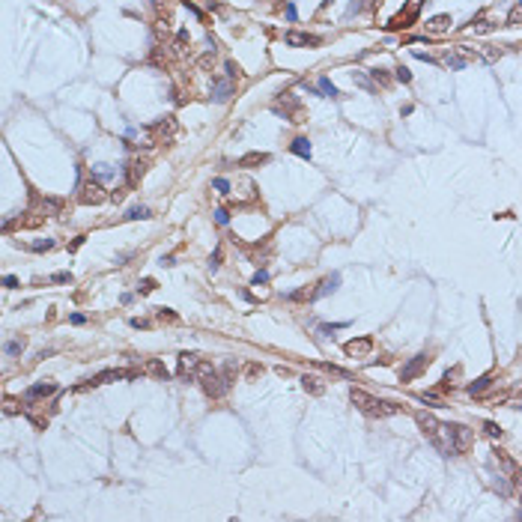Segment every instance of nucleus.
<instances>
[{"label":"nucleus","instance_id":"obj_1","mask_svg":"<svg viewBox=\"0 0 522 522\" xmlns=\"http://www.w3.org/2000/svg\"><path fill=\"white\" fill-rule=\"evenodd\" d=\"M272 111H275V114H280L284 120L304 122V120H301V111H298V96H296V93H280L278 99L272 102Z\"/></svg>","mask_w":522,"mask_h":522},{"label":"nucleus","instance_id":"obj_2","mask_svg":"<svg viewBox=\"0 0 522 522\" xmlns=\"http://www.w3.org/2000/svg\"><path fill=\"white\" fill-rule=\"evenodd\" d=\"M176 132H179L176 117H161V120H156L153 125H149V135H153L156 143H170V140L176 138Z\"/></svg>","mask_w":522,"mask_h":522},{"label":"nucleus","instance_id":"obj_3","mask_svg":"<svg viewBox=\"0 0 522 522\" xmlns=\"http://www.w3.org/2000/svg\"><path fill=\"white\" fill-rule=\"evenodd\" d=\"M448 436H451V448L453 453H466L474 442V436L466 424H448Z\"/></svg>","mask_w":522,"mask_h":522},{"label":"nucleus","instance_id":"obj_4","mask_svg":"<svg viewBox=\"0 0 522 522\" xmlns=\"http://www.w3.org/2000/svg\"><path fill=\"white\" fill-rule=\"evenodd\" d=\"M200 388L206 391L209 397H215V400H218V397H224L227 391H230L227 379L221 376V373H218V370H209L206 376H200Z\"/></svg>","mask_w":522,"mask_h":522},{"label":"nucleus","instance_id":"obj_5","mask_svg":"<svg viewBox=\"0 0 522 522\" xmlns=\"http://www.w3.org/2000/svg\"><path fill=\"white\" fill-rule=\"evenodd\" d=\"M104 197V188H102V182L99 179H90V182H81V194H78V200L84 203V206H99Z\"/></svg>","mask_w":522,"mask_h":522},{"label":"nucleus","instance_id":"obj_6","mask_svg":"<svg viewBox=\"0 0 522 522\" xmlns=\"http://www.w3.org/2000/svg\"><path fill=\"white\" fill-rule=\"evenodd\" d=\"M421 6H424V0H412V3L406 6V12H400V15H394L388 21V30H406V27H412V21L418 18Z\"/></svg>","mask_w":522,"mask_h":522},{"label":"nucleus","instance_id":"obj_7","mask_svg":"<svg viewBox=\"0 0 522 522\" xmlns=\"http://www.w3.org/2000/svg\"><path fill=\"white\" fill-rule=\"evenodd\" d=\"M430 361H433V358H430L427 352H418L415 358H412V361H409V364L400 370V382H412V379H418V376H421V373L430 367Z\"/></svg>","mask_w":522,"mask_h":522},{"label":"nucleus","instance_id":"obj_8","mask_svg":"<svg viewBox=\"0 0 522 522\" xmlns=\"http://www.w3.org/2000/svg\"><path fill=\"white\" fill-rule=\"evenodd\" d=\"M135 373L132 370H120V367H114V370H102L99 376H93L90 382L78 385V391H87V388H96V385H104V382H114V379H132Z\"/></svg>","mask_w":522,"mask_h":522},{"label":"nucleus","instance_id":"obj_9","mask_svg":"<svg viewBox=\"0 0 522 522\" xmlns=\"http://www.w3.org/2000/svg\"><path fill=\"white\" fill-rule=\"evenodd\" d=\"M343 349H346L349 358H370V352H373V337H370V334H364V337H352Z\"/></svg>","mask_w":522,"mask_h":522},{"label":"nucleus","instance_id":"obj_10","mask_svg":"<svg viewBox=\"0 0 522 522\" xmlns=\"http://www.w3.org/2000/svg\"><path fill=\"white\" fill-rule=\"evenodd\" d=\"M197 367H200V355L182 352V355H179V367H176V376H179V379H197Z\"/></svg>","mask_w":522,"mask_h":522},{"label":"nucleus","instance_id":"obj_11","mask_svg":"<svg viewBox=\"0 0 522 522\" xmlns=\"http://www.w3.org/2000/svg\"><path fill=\"white\" fill-rule=\"evenodd\" d=\"M233 90H236V81H230V78H212V99L218 104L230 102V96H233Z\"/></svg>","mask_w":522,"mask_h":522},{"label":"nucleus","instance_id":"obj_12","mask_svg":"<svg viewBox=\"0 0 522 522\" xmlns=\"http://www.w3.org/2000/svg\"><path fill=\"white\" fill-rule=\"evenodd\" d=\"M284 42L290 45V48H308V45H319L322 39L313 33H301V30H287L284 33Z\"/></svg>","mask_w":522,"mask_h":522},{"label":"nucleus","instance_id":"obj_13","mask_svg":"<svg viewBox=\"0 0 522 522\" xmlns=\"http://www.w3.org/2000/svg\"><path fill=\"white\" fill-rule=\"evenodd\" d=\"M51 394H57V385L54 382H36L33 388H27L24 403H36V400H42V397H51Z\"/></svg>","mask_w":522,"mask_h":522},{"label":"nucleus","instance_id":"obj_14","mask_svg":"<svg viewBox=\"0 0 522 522\" xmlns=\"http://www.w3.org/2000/svg\"><path fill=\"white\" fill-rule=\"evenodd\" d=\"M146 167H149V161H146V158H135V161L128 164V173H125V182H128V188H135L140 179L146 176Z\"/></svg>","mask_w":522,"mask_h":522},{"label":"nucleus","instance_id":"obj_15","mask_svg":"<svg viewBox=\"0 0 522 522\" xmlns=\"http://www.w3.org/2000/svg\"><path fill=\"white\" fill-rule=\"evenodd\" d=\"M349 400L355 403L364 415H370V409L376 406V397H373V394H367V391H361V388H349Z\"/></svg>","mask_w":522,"mask_h":522},{"label":"nucleus","instance_id":"obj_16","mask_svg":"<svg viewBox=\"0 0 522 522\" xmlns=\"http://www.w3.org/2000/svg\"><path fill=\"white\" fill-rule=\"evenodd\" d=\"M442 63H445L448 69L460 72V69H466L471 60H469V57H463V54H460V48H451V51H442Z\"/></svg>","mask_w":522,"mask_h":522},{"label":"nucleus","instance_id":"obj_17","mask_svg":"<svg viewBox=\"0 0 522 522\" xmlns=\"http://www.w3.org/2000/svg\"><path fill=\"white\" fill-rule=\"evenodd\" d=\"M337 287H340V275L334 272V275H329V278H322V280H319V287L313 290V298H325L329 293H334Z\"/></svg>","mask_w":522,"mask_h":522},{"label":"nucleus","instance_id":"obj_18","mask_svg":"<svg viewBox=\"0 0 522 522\" xmlns=\"http://www.w3.org/2000/svg\"><path fill=\"white\" fill-rule=\"evenodd\" d=\"M400 412V406L397 403H388V400H376V406L370 409V418H391Z\"/></svg>","mask_w":522,"mask_h":522},{"label":"nucleus","instance_id":"obj_19","mask_svg":"<svg viewBox=\"0 0 522 522\" xmlns=\"http://www.w3.org/2000/svg\"><path fill=\"white\" fill-rule=\"evenodd\" d=\"M301 388H304L308 394H316V397H319V394L325 391V382H322L319 376H313V373H308V376L301 379Z\"/></svg>","mask_w":522,"mask_h":522},{"label":"nucleus","instance_id":"obj_20","mask_svg":"<svg viewBox=\"0 0 522 522\" xmlns=\"http://www.w3.org/2000/svg\"><path fill=\"white\" fill-rule=\"evenodd\" d=\"M33 200L39 203V209H42L45 215H57V212L63 209V200H57V197H42V200H39V197H33Z\"/></svg>","mask_w":522,"mask_h":522},{"label":"nucleus","instance_id":"obj_21","mask_svg":"<svg viewBox=\"0 0 522 522\" xmlns=\"http://www.w3.org/2000/svg\"><path fill=\"white\" fill-rule=\"evenodd\" d=\"M266 161H269L266 153H248V156H242L236 164H239V167H257V164H266Z\"/></svg>","mask_w":522,"mask_h":522},{"label":"nucleus","instance_id":"obj_22","mask_svg":"<svg viewBox=\"0 0 522 522\" xmlns=\"http://www.w3.org/2000/svg\"><path fill=\"white\" fill-rule=\"evenodd\" d=\"M451 27V15H436L427 21V30H433V33H445Z\"/></svg>","mask_w":522,"mask_h":522},{"label":"nucleus","instance_id":"obj_23","mask_svg":"<svg viewBox=\"0 0 522 522\" xmlns=\"http://www.w3.org/2000/svg\"><path fill=\"white\" fill-rule=\"evenodd\" d=\"M146 218H153V209L149 206H132L125 212V221H146Z\"/></svg>","mask_w":522,"mask_h":522},{"label":"nucleus","instance_id":"obj_24","mask_svg":"<svg viewBox=\"0 0 522 522\" xmlns=\"http://www.w3.org/2000/svg\"><path fill=\"white\" fill-rule=\"evenodd\" d=\"M146 373H149V376H156V379H167V376H170V370L161 364V361H156V358H149V361H146Z\"/></svg>","mask_w":522,"mask_h":522},{"label":"nucleus","instance_id":"obj_25","mask_svg":"<svg viewBox=\"0 0 522 522\" xmlns=\"http://www.w3.org/2000/svg\"><path fill=\"white\" fill-rule=\"evenodd\" d=\"M290 149H293L298 158H311V140H308V138H296L293 143H290Z\"/></svg>","mask_w":522,"mask_h":522},{"label":"nucleus","instance_id":"obj_26","mask_svg":"<svg viewBox=\"0 0 522 522\" xmlns=\"http://www.w3.org/2000/svg\"><path fill=\"white\" fill-rule=\"evenodd\" d=\"M24 346H27L24 337H15V340H6V343H3V352H6L9 358H18V355L24 352Z\"/></svg>","mask_w":522,"mask_h":522},{"label":"nucleus","instance_id":"obj_27","mask_svg":"<svg viewBox=\"0 0 522 522\" xmlns=\"http://www.w3.org/2000/svg\"><path fill=\"white\" fill-rule=\"evenodd\" d=\"M492 379H495L492 373H484V376H477V379H474V382H471L466 391H469V394H481L484 388H489V385H492Z\"/></svg>","mask_w":522,"mask_h":522},{"label":"nucleus","instance_id":"obj_28","mask_svg":"<svg viewBox=\"0 0 522 522\" xmlns=\"http://www.w3.org/2000/svg\"><path fill=\"white\" fill-rule=\"evenodd\" d=\"M316 90H319L322 96H329V99H337V96H340V93H337V87L331 84L329 78H319V81H316Z\"/></svg>","mask_w":522,"mask_h":522},{"label":"nucleus","instance_id":"obj_29","mask_svg":"<svg viewBox=\"0 0 522 522\" xmlns=\"http://www.w3.org/2000/svg\"><path fill=\"white\" fill-rule=\"evenodd\" d=\"M93 173H96V179H114L117 170H114L111 164H96V167H93Z\"/></svg>","mask_w":522,"mask_h":522},{"label":"nucleus","instance_id":"obj_30","mask_svg":"<svg viewBox=\"0 0 522 522\" xmlns=\"http://www.w3.org/2000/svg\"><path fill=\"white\" fill-rule=\"evenodd\" d=\"M156 319H158V322H179V316H176L170 308H158V311H156Z\"/></svg>","mask_w":522,"mask_h":522},{"label":"nucleus","instance_id":"obj_31","mask_svg":"<svg viewBox=\"0 0 522 522\" xmlns=\"http://www.w3.org/2000/svg\"><path fill=\"white\" fill-rule=\"evenodd\" d=\"M27 248L36 251V254H42V251H51V248H54V239H36V242H30Z\"/></svg>","mask_w":522,"mask_h":522},{"label":"nucleus","instance_id":"obj_32","mask_svg":"<svg viewBox=\"0 0 522 522\" xmlns=\"http://www.w3.org/2000/svg\"><path fill=\"white\" fill-rule=\"evenodd\" d=\"M495 460L502 463V469H505V471H510V474L516 471V466H513V460H510V456H507L505 451H495Z\"/></svg>","mask_w":522,"mask_h":522},{"label":"nucleus","instance_id":"obj_33","mask_svg":"<svg viewBox=\"0 0 522 522\" xmlns=\"http://www.w3.org/2000/svg\"><path fill=\"white\" fill-rule=\"evenodd\" d=\"M257 376H263V364H257V361H254V364L245 367V379H248V382H254Z\"/></svg>","mask_w":522,"mask_h":522},{"label":"nucleus","instance_id":"obj_34","mask_svg":"<svg viewBox=\"0 0 522 522\" xmlns=\"http://www.w3.org/2000/svg\"><path fill=\"white\" fill-rule=\"evenodd\" d=\"M484 433H487L489 439H502V427H498L495 421H484Z\"/></svg>","mask_w":522,"mask_h":522},{"label":"nucleus","instance_id":"obj_35","mask_svg":"<svg viewBox=\"0 0 522 522\" xmlns=\"http://www.w3.org/2000/svg\"><path fill=\"white\" fill-rule=\"evenodd\" d=\"M224 72H227V78H230V81H239V78H242V69H239L236 63H230V60L224 63Z\"/></svg>","mask_w":522,"mask_h":522},{"label":"nucleus","instance_id":"obj_36","mask_svg":"<svg viewBox=\"0 0 522 522\" xmlns=\"http://www.w3.org/2000/svg\"><path fill=\"white\" fill-rule=\"evenodd\" d=\"M370 75H373V81H376V84H382V87H388V84H391V75H388L385 69H373Z\"/></svg>","mask_w":522,"mask_h":522},{"label":"nucleus","instance_id":"obj_37","mask_svg":"<svg viewBox=\"0 0 522 522\" xmlns=\"http://www.w3.org/2000/svg\"><path fill=\"white\" fill-rule=\"evenodd\" d=\"M221 376L227 379V385H233V382H236V364H233V361H227L224 370H221Z\"/></svg>","mask_w":522,"mask_h":522},{"label":"nucleus","instance_id":"obj_38","mask_svg":"<svg viewBox=\"0 0 522 522\" xmlns=\"http://www.w3.org/2000/svg\"><path fill=\"white\" fill-rule=\"evenodd\" d=\"M308 298H313L311 290H296V293H290V296H287V301H308Z\"/></svg>","mask_w":522,"mask_h":522},{"label":"nucleus","instance_id":"obj_39","mask_svg":"<svg viewBox=\"0 0 522 522\" xmlns=\"http://www.w3.org/2000/svg\"><path fill=\"white\" fill-rule=\"evenodd\" d=\"M394 78H397L400 84H409V81H412V72L406 69V66H397V69H394Z\"/></svg>","mask_w":522,"mask_h":522},{"label":"nucleus","instance_id":"obj_40","mask_svg":"<svg viewBox=\"0 0 522 522\" xmlns=\"http://www.w3.org/2000/svg\"><path fill=\"white\" fill-rule=\"evenodd\" d=\"M507 24H522V3H516V6L510 9V15H507Z\"/></svg>","mask_w":522,"mask_h":522},{"label":"nucleus","instance_id":"obj_41","mask_svg":"<svg viewBox=\"0 0 522 522\" xmlns=\"http://www.w3.org/2000/svg\"><path fill=\"white\" fill-rule=\"evenodd\" d=\"M153 290H156V280H153V278H143V280H140L138 293H143V296H149V293H153Z\"/></svg>","mask_w":522,"mask_h":522},{"label":"nucleus","instance_id":"obj_42","mask_svg":"<svg viewBox=\"0 0 522 522\" xmlns=\"http://www.w3.org/2000/svg\"><path fill=\"white\" fill-rule=\"evenodd\" d=\"M212 188L218 194H230V182L227 179H212Z\"/></svg>","mask_w":522,"mask_h":522},{"label":"nucleus","instance_id":"obj_43","mask_svg":"<svg viewBox=\"0 0 522 522\" xmlns=\"http://www.w3.org/2000/svg\"><path fill=\"white\" fill-rule=\"evenodd\" d=\"M221 257H224V251H221V248H215V254L209 257V269H212V272H215V269L221 266Z\"/></svg>","mask_w":522,"mask_h":522},{"label":"nucleus","instance_id":"obj_44","mask_svg":"<svg viewBox=\"0 0 522 522\" xmlns=\"http://www.w3.org/2000/svg\"><path fill=\"white\" fill-rule=\"evenodd\" d=\"M266 280H269V272H266V269H257V272H254V278H251V284H254V287H260V284H266Z\"/></svg>","mask_w":522,"mask_h":522},{"label":"nucleus","instance_id":"obj_45","mask_svg":"<svg viewBox=\"0 0 522 522\" xmlns=\"http://www.w3.org/2000/svg\"><path fill=\"white\" fill-rule=\"evenodd\" d=\"M215 224H230V212H227V209H215Z\"/></svg>","mask_w":522,"mask_h":522},{"label":"nucleus","instance_id":"obj_46","mask_svg":"<svg viewBox=\"0 0 522 522\" xmlns=\"http://www.w3.org/2000/svg\"><path fill=\"white\" fill-rule=\"evenodd\" d=\"M349 322H331V325H319V331L322 334H331V331H337V329H346Z\"/></svg>","mask_w":522,"mask_h":522},{"label":"nucleus","instance_id":"obj_47","mask_svg":"<svg viewBox=\"0 0 522 522\" xmlns=\"http://www.w3.org/2000/svg\"><path fill=\"white\" fill-rule=\"evenodd\" d=\"M72 275L69 272H57V275H51V284H69Z\"/></svg>","mask_w":522,"mask_h":522},{"label":"nucleus","instance_id":"obj_48","mask_svg":"<svg viewBox=\"0 0 522 522\" xmlns=\"http://www.w3.org/2000/svg\"><path fill=\"white\" fill-rule=\"evenodd\" d=\"M182 6H185V9H188V12H191V15H197V18H203V12H200V6H194L191 0H182Z\"/></svg>","mask_w":522,"mask_h":522},{"label":"nucleus","instance_id":"obj_49","mask_svg":"<svg viewBox=\"0 0 522 522\" xmlns=\"http://www.w3.org/2000/svg\"><path fill=\"white\" fill-rule=\"evenodd\" d=\"M298 18V9H296V3H287V21H296Z\"/></svg>","mask_w":522,"mask_h":522},{"label":"nucleus","instance_id":"obj_50","mask_svg":"<svg viewBox=\"0 0 522 522\" xmlns=\"http://www.w3.org/2000/svg\"><path fill=\"white\" fill-rule=\"evenodd\" d=\"M3 287H6V290H15V287H18V278H15V275H6V278H3Z\"/></svg>","mask_w":522,"mask_h":522},{"label":"nucleus","instance_id":"obj_51","mask_svg":"<svg viewBox=\"0 0 522 522\" xmlns=\"http://www.w3.org/2000/svg\"><path fill=\"white\" fill-rule=\"evenodd\" d=\"M69 322H72V325H84V322H87V316H84V313H72Z\"/></svg>","mask_w":522,"mask_h":522},{"label":"nucleus","instance_id":"obj_52","mask_svg":"<svg viewBox=\"0 0 522 522\" xmlns=\"http://www.w3.org/2000/svg\"><path fill=\"white\" fill-rule=\"evenodd\" d=\"M15 412H18L15 400H12V397H6V415H15Z\"/></svg>","mask_w":522,"mask_h":522},{"label":"nucleus","instance_id":"obj_53","mask_svg":"<svg viewBox=\"0 0 522 522\" xmlns=\"http://www.w3.org/2000/svg\"><path fill=\"white\" fill-rule=\"evenodd\" d=\"M513 484H516V489H519V495H522V469L513 471Z\"/></svg>","mask_w":522,"mask_h":522},{"label":"nucleus","instance_id":"obj_54","mask_svg":"<svg viewBox=\"0 0 522 522\" xmlns=\"http://www.w3.org/2000/svg\"><path fill=\"white\" fill-rule=\"evenodd\" d=\"M355 84H361V87H364V90H373V84L367 81L364 75H355Z\"/></svg>","mask_w":522,"mask_h":522},{"label":"nucleus","instance_id":"obj_55","mask_svg":"<svg viewBox=\"0 0 522 522\" xmlns=\"http://www.w3.org/2000/svg\"><path fill=\"white\" fill-rule=\"evenodd\" d=\"M412 54H415V57H418V60H424V63H436V60H433V57H430V54H424V51H418V48H415V51H412Z\"/></svg>","mask_w":522,"mask_h":522},{"label":"nucleus","instance_id":"obj_56","mask_svg":"<svg viewBox=\"0 0 522 522\" xmlns=\"http://www.w3.org/2000/svg\"><path fill=\"white\" fill-rule=\"evenodd\" d=\"M421 403H439V397L436 394H421Z\"/></svg>","mask_w":522,"mask_h":522},{"label":"nucleus","instance_id":"obj_57","mask_svg":"<svg viewBox=\"0 0 522 522\" xmlns=\"http://www.w3.org/2000/svg\"><path fill=\"white\" fill-rule=\"evenodd\" d=\"M149 322H143V319H132V329H146Z\"/></svg>","mask_w":522,"mask_h":522},{"label":"nucleus","instance_id":"obj_58","mask_svg":"<svg viewBox=\"0 0 522 522\" xmlns=\"http://www.w3.org/2000/svg\"><path fill=\"white\" fill-rule=\"evenodd\" d=\"M489 30H492V24H489V21H484V24L477 27V33H489Z\"/></svg>","mask_w":522,"mask_h":522},{"label":"nucleus","instance_id":"obj_59","mask_svg":"<svg viewBox=\"0 0 522 522\" xmlns=\"http://www.w3.org/2000/svg\"><path fill=\"white\" fill-rule=\"evenodd\" d=\"M516 409H522V397H519V400H516Z\"/></svg>","mask_w":522,"mask_h":522},{"label":"nucleus","instance_id":"obj_60","mask_svg":"<svg viewBox=\"0 0 522 522\" xmlns=\"http://www.w3.org/2000/svg\"><path fill=\"white\" fill-rule=\"evenodd\" d=\"M516 519H522V510H519V513H516Z\"/></svg>","mask_w":522,"mask_h":522},{"label":"nucleus","instance_id":"obj_61","mask_svg":"<svg viewBox=\"0 0 522 522\" xmlns=\"http://www.w3.org/2000/svg\"><path fill=\"white\" fill-rule=\"evenodd\" d=\"M519 3H522V0H519Z\"/></svg>","mask_w":522,"mask_h":522}]
</instances>
